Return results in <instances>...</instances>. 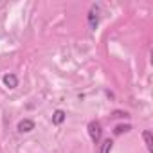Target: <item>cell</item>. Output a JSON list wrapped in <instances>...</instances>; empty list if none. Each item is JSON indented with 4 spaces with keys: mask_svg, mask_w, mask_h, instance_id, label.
Segmentation results:
<instances>
[{
    "mask_svg": "<svg viewBox=\"0 0 153 153\" xmlns=\"http://www.w3.org/2000/svg\"><path fill=\"white\" fill-rule=\"evenodd\" d=\"M2 81H4V85H6L7 88H16V87H18V79H16L15 74H6L4 78H2Z\"/></svg>",
    "mask_w": 153,
    "mask_h": 153,
    "instance_id": "4",
    "label": "cell"
},
{
    "mask_svg": "<svg viewBox=\"0 0 153 153\" xmlns=\"http://www.w3.org/2000/svg\"><path fill=\"white\" fill-rule=\"evenodd\" d=\"M112 148H114L112 139H106V140H103V144L99 148V153H112Z\"/></svg>",
    "mask_w": 153,
    "mask_h": 153,
    "instance_id": "6",
    "label": "cell"
},
{
    "mask_svg": "<svg viewBox=\"0 0 153 153\" xmlns=\"http://www.w3.org/2000/svg\"><path fill=\"white\" fill-rule=\"evenodd\" d=\"M65 121V112L63 110H56L54 114H52V123L54 124H61Z\"/></svg>",
    "mask_w": 153,
    "mask_h": 153,
    "instance_id": "7",
    "label": "cell"
},
{
    "mask_svg": "<svg viewBox=\"0 0 153 153\" xmlns=\"http://www.w3.org/2000/svg\"><path fill=\"white\" fill-rule=\"evenodd\" d=\"M142 137H144V142H146V148H148V151H149V153H153V140H151V131H149V130L142 131Z\"/></svg>",
    "mask_w": 153,
    "mask_h": 153,
    "instance_id": "5",
    "label": "cell"
},
{
    "mask_svg": "<svg viewBox=\"0 0 153 153\" xmlns=\"http://www.w3.org/2000/svg\"><path fill=\"white\" fill-rule=\"evenodd\" d=\"M99 13H97V7L94 6L92 9H90V13H88V25H90V29L94 31L96 27H97V24H99V16H97Z\"/></svg>",
    "mask_w": 153,
    "mask_h": 153,
    "instance_id": "3",
    "label": "cell"
},
{
    "mask_svg": "<svg viewBox=\"0 0 153 153\" xmlns=\"http://www.w3.org/2000/svg\"><path fill=\"white\" fill-rule=\"evenodd\" d=\"M18 131L20 133H29V131H33L34 130V123L31 121V119H24V121H20L18 123Z\"/></svg>",
    "mask_w": 153,
    "mask_h": 153,
    "instance_id": "2",
    "label": "cell"
},
{
    "mask_svg": "<svg viewBox=\"0 0 153 153\" xmlns=\"http://www.w3.org/2000/svg\"><path fill=\"white\" fill-rule=\"evenodd\" d=\"M101 133H103L101 124H99L97 121H90V123H88V135H90V140L97 144V142L101 140Z\"/></svg>",
    "mask_w": 153,
    "mask_h": 153,
    "instance_id": "1",
    "label": "cell"
},
{
    "mask_svg": "<svg viewBox=\"0 0 153 153\" xmlns=\"http://www.w3.org/2000/svg\"><path fill=\"white\" fill-rule=\"evenodd\" d=\"M128 130H130V126H128V124H126V126H117V128L114 130V133H115V135H119V133H123V131H128Z\"/></svg>",
    "mask_w": 153,
    "mask_h": 153,
    "instance_id": "8",
    "label": "cell"
}]
</instances>
